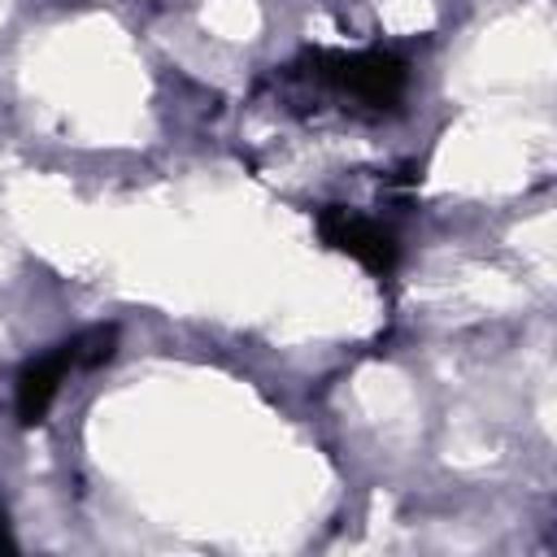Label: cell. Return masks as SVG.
Instances as JSON below:
<instances>
[{
    "instance_id": "cell-1",
    "label": "cell",
    "mask_w": 557,
    "mask_h": 557,
    "mask_svg": "<svg viewBox=\"0 0 557 557\" xmlns=\"http://www.w3.org/2000/svg\"><path fill=\"white\" fill-rule=\"evenodd\" d=\"M113 344H117V331H113V326H96V331H83V335L65 339V344L48 348L44 357L26 361L22 374H17V396H13L17 422H22V426H35V422L48 413L52 396L61 392V383H65L74 370L104 366V361L113 357Z\"/></svg>"
},
{
    "instance_id": "cell-3",
    "label": "cell",
    "mask_w": 557,
    "mask_h": 557,
    "mask_svg": "<svg viewBox=\"0 0 557 557\" xmlns=\"http://www.w3.org/2000/svg\"><path fill=\"white\" fill-rule=\"evenodd\" d=\"M318 231L331 248L348 252L374 278H392V270L400 261V244L383 222H374V218H366L361 209H348V205H326V209H318Z\"/></svg>"
},
{
    "instance_id": "cell-2",
    "label": "cell",
    "mask_w": 557,
    "mask_h": 557,
    "mask_svg": "<svg viewBox=\"0 0 557 557\" xmlns=\"http://www.w3.org/2000/svg\"><path fill=\"white\" fill-rule=\"evenodd\" d=\"M309 78L335 87L339 96L348 100H361L370 109H387L400 100L405 91V61L396 52H383V48H366V52H309Z\"/></svg>"
},
{
    "instance_id": "cell-4",
    "label": "cell",
    "mask_w": 557,
    "mask_h": 557,
    "mask_svg": "<svg viewBox=\"0 0 557 557\" xmlns=\"http://www.w3.org/2000/svg\"><path fill=\"white\" fill-rule=\"evenodd\" d=\"M0 548H13V535H9V527H4V513H0Z\"/></svg>"
}]
</instances>
